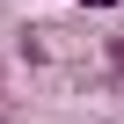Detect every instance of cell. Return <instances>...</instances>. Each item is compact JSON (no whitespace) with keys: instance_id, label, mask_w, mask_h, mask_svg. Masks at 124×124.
I'll use <instances>...</instances> for the list:
<instances>
[{"instance_id":"6da1fadb","label":"cell","mask_w":124,"mask_h":124,"mask_svg":"<svg viewBox=\"0 0 124 124\" xmlns=\"http://www.w3.org/2000/svg\"><path fill=\"white\" fill-rule=\"evenodd\" d=\"M109 66H117V73H124V37H109Z\"/></svg>"},{"instance_id":"7a4b0ae2","label":"cell","mask_w":124,"mask_h":124,"mask_svg":"<svg viewBox=\"0 0 124 124\" xmlns=\"http://www.w3.org/2000/svg\"><path fill=\"white\" fill-rule=\"evenodd\" d=\"M80 8H88V0H80Z\"/></svg>"}]
</instances>
